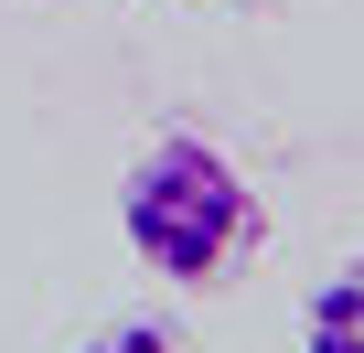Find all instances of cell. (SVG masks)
<instances>
[{"instance_id":"obj_1","label":"cell","mask_w":364,"mask_h":353,"mask_svg":"<svg viewBox=\"0 0 364 353\" xmlns=\"http://www.w3.org/2000/svg\"><path fill=\"white\" fill-rule=\"evenodd\" d=\"M118 225H129L139 268H161V278H182V289L225 278V268L268 236L247 171H236L215 139H193V129H161V139L129 161V183H118Z\"/></svg>"},{"instance_id":"obj_2","label":"cell","mask_w":364,"mask_h":353,"mask_svg":"<svg viewBox=\"0 0 364 353\" xmlns=\"http://www.w3.org/2000/svg\"><path fill=\"white\" fill-rule=\"evenodd\" d=\"M300 353H364V268L300 300Z\"/></svg>"},{"instance_id":"obj_3","label":"cell","mask_w":364,"mask_h":353,"mask_svg":"<svg viewBox=\"0 0 364 353\" xmlns=\"http://www.w3.org/2000/svg\"><path fill=\"white\" fill-rule=\"evenodd\" d=\"M75 353H182V342H171L161 321H107V332H86Z\"/></svg>"}]
</instances>
